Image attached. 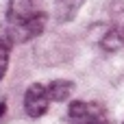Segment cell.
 <instances>
[{"instance_id":"9c48e42d","label":"cell","mask_w":124,"mask_h":124,"mask_svg":"<svg viewBox=\"0 0 124 124\" xmlns=\"http://www.w3.org/2000/svg\"><path fill=\"white\" fill-rule=\"evenodd\" d=\"M122 124H124V122H122Z\"/></svg>"},{"instance_id":"277c9868","label":"cell","mask_w":124,"mask_h":124,"mask_svg":"<svg viewBox=\"0 0 124 124\" xmlns=\"http://www.w3.org/2000/svg\"><path fill=\"white\" fill-rule=\"evenodd\" d=\"M85 0H54V15L59 22H72Z\"/></svg>"},{"instance_id":"7a4b0ae2","label":"cell","mask_w":124,"mask_h":124,"mask_svg":"<svg viewBox=\"0 0 124 124\" xmlns=\"http://www.w3.org/2000/svg\"><path fill=\"white\" fill-rule=\"evenodd\" d=\"M50 107V96H48V89L39 83H33L26 94H24V111L26 116L31 118H41Z\"/></svg>"},{"instance_id":"8992f818","label":"cell","mask_w":124,"mask_h":124,"mask_svg":"<svg viewBox=\"0 0 124 124\" xmlns=\"http://www.w3.org/2000/svg\"><path fill=\"white\" fill-rule=\"evenodd\" d=\"M100 46L105 52H116L124 46V26H113L105 33V37L100 39Z\"/></svg>"},{"instance_id":"3957f363","label":"cell","mask_w":124,"mask_h":124,"mask_svg":"<svg viewBox=\"0 0 124 124\" xmlns=\"http://www.w3.org/2000/svg\"><path fill=\"white\" fill-rule=\"evenodd\" d=\"M39 11H35L33 0H9L7 4V22L11 28H22L26 26Z\"/></svg>"},{"instance_id":"ba28073f","label":"cell","mask_w":124,"mask_h":124,"mask_svg":"<svg viewBox=\"0 0 124 124\" xmlns=\"http://www.w3.org/2000/svg\"><path fill=\"white\" fill-rule=\"evenodd\" d=\"M2 113H4V100L0 102V116H2Z\"/></svg>"},{"instance_id":"52a82bcc","label":"cell","mask_w":124,"mask_h":124,"mask_svg":"<svg viewBox=\"0 0 124 124\" xmlns=\"http://www.w3.org/2000/svg\"><path fill=\"white\" fill-rule=\"evenodd\" d=\"M9 52H11V41L0 37V81L4 78L7 68H9Z\"/></svg>"},{"instance_id":"5b68a950","label":"cell","mask_w":124,"mask_h":124,"mask_svg":"<svg viewBox=\"0 0 124 124\" xmlns=\"http://www.w3.org/2000/svg\"><path fill=\"white\" fill-rule=\"evenodd\" d=\"M46 89H48L50 100H54V102H63V100H68V98L72 96V92H74V83H72V81H63V78H59V81H52Z\"/></svg>"},{"instance_id":"6da1fadb","label":"cell","mask_w":124,"mask_h":124,"mask_svg":"<svg viewBox=\"0 0 124 124\" xmlns=\"http://www.w3.org/2000/svg\"><path fill=\"white\" fill-rule=\"evenodd\" d=\"M68 122L70 124H109V116L100 102L74 100L68 107Z\"/></svg>"}]
</instances>
